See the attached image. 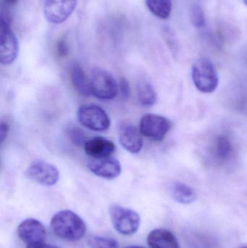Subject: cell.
Returning <instances> with one entry per match:
<instances>
[{"label": "cell", "instance_id": "cell-1", "mask_svg": "<svg viewBox=\"0 0 247 248\" xmlns=\"http://www.w3.org/2000/svg\"><path fill=\"white\" fill-rule=\"evenodd\" d=\"M51 228L58 236L67 241L75 242L85 235L87 227L82 218L68 210L59 211L51 219Z\"/></svg>", "mask_w": 247, "mask_h": 248}, {"label": "cell", "instance_id": "cell-2", "mask_svg": "<svg viewBox=\"0 0 247 248\" xmlns=\"http://www.w3.org/2000/svg\"><path fill=\"white\" fill-rule=\"evenodd\" d=\"M193 82L196 88L203 93H212L218 86V75L210 60L200 58L192 67Z\"/></svg>", "mask_w": 247, "mask_h": 248}, {"label": "cell", "instance_id": "cell-3", "mask_svg": "<svg viewBox=\"0 0 247 248\" xmlns=\"http://www.w3.org/2000/svg\"><path fill=\"white\" fill-rule=\"evenodd\" d=\"M91 94L100 100H113L118 93V86L113 76L102 68L91 70L89 78Z\"/></svg>", "mask_w": 247, "mask_h": 248}, {"label": "cell", "instance_id": "cell-4", "mask_svg": "<svg viewBox=\"0 0 247 248\" xmlns=\"http://www.w3.org/2000/svg\"><path fill=\"white\" fill-rule=\"evenodd\" d=\"M110 216L114 228L123 235L135 234L140 227V217L130 208L113 204L110 207Z\"/></svg>", "mask_w": 247, "mask_h": 248}, {"label": "cell", "instance_id": "cell-5", "mask_svg": "<svg viewBox=\"0 0 247 248\" xmlns=\"http://www.w3.org/2000/svg\"><path fill=\"white\" fill-rule=\"evenodd\" d=\"M18 40L10 29V20L7 15H1L0 26V62L10 65L18 55Z\"/></svg>", "mask_w": 247, "mask_h": 248}, {"label": "cell", "instance_id": "cell-6", "mask_svg": "<svg viewBox=\"0 0 247 248\" xmlns=\"http://www.w3.org/2000/svg\"><path fill=\"white\" fill-rule=\"evenodd\" d=\"M78 122L88 129L95 131H104L110 126L108 115L100 106L84 105L77 112Z\"/></svg>", "mask_w": 247, "mask_h": 248}, {"label": "cell", "instance_id": "cell-7", "mask_svg": "<svg viewBox=\"0 0 247 248\" xmlns=\"http://www.w3.org/2000/svg\"><path fill=\"white\" fill-rule=\"evenodd\" d=\"M171 128L168 119L155 114L145 115L140 121L139 131L142 135L153 141H162Z\"/></svg>", "mask_w": 247, "mask_h": 248}, {"label": "cell", "instance_id": "cell-8", "mask_svg": "<svg viewBox=\"0 0 247 248\" xmlns=\"http://www.w3.org/2000/svg\"><path fill=\"white\" fill-rule=\"evenodd\" d=\"M25 173L30 180L45 186L56 185L59 179V170L54 165L43 160L33 162Z\"/></svg>", "mask_w": 247, "mask_h": 248}, {"label": "cell", "instance_id": "cell-9", "mask_svg": "<svg viewBox=\"0 0 247 248\" xmlns=\"http://www.w3.org/2000/svg\"><path fill=\"white\" fill-rule=\"evenodd\" d=\"M76 4L77 0H44L45 18L52 24H61L71 17Z\"/></svg>", "mask_w": 247, "mask_h": 248}, {"label": "cell", "instance_id": "cell-10", "mask_svg": "<svg viewBox=\"0 0 247 248\" xmlns=\"http://www.w3.org/2000/svg\"><path fill=\"white\" fill-rule=\"evenodd\" d=\"M44 226L34 218H28L19 224L17 234L22 241L29 245L44 243L46 238Z\"/></svg>", "mask_w": 247, "mask_h": 248}, {"label": "cell", "instance_id": "cell-11", "mask_svg": "<svg viewBox=\"0 0 247 248\" xmlns=\"http://www.w3.org/2000/svg\"><path fill=\"white\" fill-rule=\"evenodd\" d=\"M88 169L96 176L108 180L118 177L122 170L120 162L112 157L94 158L88 163Z\"/></svg>", "mask_w": 247, "mask_h": 248}, {"label": "cell", "instance_id": "cell-12", "mask_svg": "<svg viewBox=\"0 0 247 248\" xmlns=\"http://www.w3.org/2000/svg\"><path fill=\"white\" fill-rule=\"evenodd\" d=\"M140 131L131 124H121L118 128L119 141L125 150L132 154L139 153L143 147Z\"/></svg>", "mask_w": 247, "mask_h": 248}, {"label": "cell", "instance_id": "cell-13", "mask_svg": "<svg viewBox=\"0 0 247 248\" xmlns=\"http://www.w3.org/2000/svg\"><path fill=\"white\" fill-rule=\"evenodd\" d=\"M84 147L86 154L93 158L110 157L116 150L114 143L102 137H95L87 140Z\"/></svg>", "mask_w": 247, "mask_h": 248}, {"label": "cell", "instance_id": "cell-14", "mask_svg": "<svg viewBox=\"0 0 247 248\" xmlns=\"http://www.w3.org/2000/svg\"><path fill=\"white\" fill-rule=\"evenodd\" d=\"M147 243L150 248H181L176 237L165 229H158L149 233Z\"/></svg>", "mask_w": 247, "mask_h": 248}, {"label": "cell", "instance_id": "cell-15", "mask_svg": "<svg viewBox=\"0 0 247 248\" xmlns=\"http://www.w3.org/2000/svg\"><path fill=\"white\" fill-rule=\"evenodd\" d=\"M70 77L75 90L81 95L88 97L91 93L89 80L87 78L82 67L78 63H73L70 68Z\"/></svg>", "mask_w": 247, "mask_h": 248}, {"label": "cell", "instance_id": "cell-16", "mask_svg": "<svg viewBox=\"0 0 247 248\" xmlns=\"http://www.w3.org/2000/svg\"><path fill=\"white\" fill-rule=\"evenodd\" d=\"M171 190L173 198L179 203L188 205L197 199V194L194 189L182 182H177L173 184Z\"/></svg>", "mask_w": 247, "mask_h": 248}, {"label": "cell", "instance_id": "cell-17", "mask_svg": "<svg viewBox=\"0 0 247 248\" xmlns=\"http://www.w3.org/2000/svg\"><path fill=\"white\" fill-rule=\"evenodd\" d=\"M136 95L139 103L146 107L154 106L158 99V95L153 86L146 81H140L138 84Z\"/></svg>", "mask_w": 247, "mask_h": 248}, {"label": "cell", "instance_id": "cell-18", "mask_svg": "<svg viewBox=\"0 0 247 248\" xmlns=\"http://www.w3.org/2000/svg\"><path fill=\"white\" fill-rule=\"evenodd\" d=\"M148 10L158 18L165 20L171 16L172 0H145Z\"/></svg>", "mask_w": 247, "mask_h": 248}, {"label": "cell", "instance_id": "cell-19", "mask_svg": "<svg viewBox=\"0 0 247 248\" xmlns=\"http://www.w3.org/2000/svg\"><path fill=\"white\" fill-rule=\"evenodd\" d=\"M215 155L220 161H226L230 158L233 153V145L229 137L219 136L215 144Z\"/></svg>", "mask_w": 247, "mask_h": 248}, {"label": "cell", "instance_id": "cell-20", "mask_svg": "<svg viewBox=\"0 0 247 248\" xmlns=\"http://www.w3.org/2000/svg\"><path fill=\"white\" fill-rule=\"evenodd\" d=\"M88 246L91 248H118L117 240L110 237L94 236L88 240Z\"/></svg>", "mask_w": 247, "mask_h": 248}, {"label": "cell", "instance_id": "cell-21", "mask_svg": "<svg viewBox=\"0 0 247 248\" xmlns=\"http://www.w3.org/2000/svg\"><path fill=\"white\" fill-rule=\"evenodd\" d=\"M68 136L71 142L77 147L84 146L87 141L85 133L78 127H71L68 130Z\"/></svg>", "mask_w": 247, "mask_h": 248}, {"label": "cell", "instance_id": "cell-22", "mask_svg": "<svg viewBox=\"0 0 247 248\" xmlns=\"http://www.w3.org/2000/svg\"><path fill=\"white\" fill-rule=\"evenodd\" d=\"M190 16H191L190 17H191V23L197 29H202L205 26L206 20L204 12L198 4H194L193 6Z\"/></svg>", "mask_w": 247, "mask_h": 248}, {"label": "cell", "instance_id": "cell-23", "mask_svg": "<svg viewBox=\"0 0 247 248\" xmlns=\"http://www.w3.org/2000/svg\"><path fill=\"white\" fill-rule=\"evenodd\" d=\"M57 53L60 58H65L69 53V46L64 38L59 39L57 44Z\"/></svg>", "mask_w": 247, "mask_h": 248}, {"label": "cell", "instance_id": "cell-24", "mask_svg": "<svg viewBox=\"0 0 247 248\" xmlns=\"http://www.w3.org/2000/svg\"><path fill=\"white\" fill-rule=\"evenodd\" d=\"M119 89L121 92L122 95L125 98H129L131 95V87L129 81L124 77L120 78L119 81Z\"/></svg>", "mask_w": 247, "mask_h": 248}, {"label": "cell", "instance_id": "cell-25", "mask_svg": "<svg viewBox=\"0 0 247 248\" xmlns=\"http://www.w3.org/2000/svg\"><path fill=\"white\" fill-rule=\"evenodd\" d=\"M9 130H10L9 124L6 122H1V125H0V141H1V144H2V143L5 141L6 139H7Z\"/></svg>", "mask_w": 247, "mask_h": 248}, {"label": "cell", "instance_id": "cell-26", "mask_svg": "<svg viewBox=\"0 0 247 248\" xmlns=\"http://www.w3.org/2000/svg\"><path fill=\"white\" fill-rule=\"evenodd\" d=\"M26 248H59L56 246H51L44 243H36V244L29 245Z\"/></svg>", "mask_w": 247, "mask_h": 248}, {"label": "cell", "instance_id": "cell-27", "mask_svg": "<svg viewBox=\"0 0 247 248\" xmlns=\"http://www.w3.org/2000/svg\"><path fill=\"white\" fill-rule=\"evenodd\" d=\"M18 1L19 0H4V1L10 5H14V4H17Z\"/></svg>", "mask_w": 247, "mask_h": 248}, {"label": "cell", "instance_id": "cell-28", "mask_svg": "<svg viewBox=\"0 0 247 248\" xmlns=\"http://www.w3.org/2000/svg\"><path fill=\"white\" fill-rule=\"evenodd\" d=\"M126 248H145L141 247V246H130V247H128Z\"/></svg>", "mask_w": 247, "mask_h": 248}, {"label": "cell", "instance_id": "cell-29", "mask_svg": "<svg viewBox=\"0 0 247 248\" xmlns=\"http://www.w3.org/2000/svg\"><path fill=\"white\" fill-rule=\"evenodd\" d=\"M243 1L244 2H245V4L247 6V0H243Z\"/></svg>", "mask_w": 247, "mask_h": 248}, {"label": "cell", "instance_id": "cell-30", "mask_svg": "<svg viewBox=\"0 0 247 248\" xmlns=\"http://www.w3.org/2000/svg\"><path fill=\"white\" fill-rule=\"evenodd\" d=\"M240 248H247V246H242V247H241Z\"/></svg>", "mask_w": 247, "mask_h": 248}]
</instances>
